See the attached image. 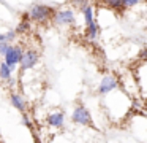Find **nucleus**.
Returning <instances> with one entry per match:
<instances>
[{
    "mask_svg": "<svg viewBox=\"0 0 147 143\" xmlns=\"http://www.w3.org/2000/svg\"><path fill=\"white\" fill-rule=\"evenodd\" d=\"M105 5L112 8V10H123L122 0H105Z\"/></svg>",
    "mask_w": 147,
    "mask_h": 143,
    "instance_id": "ddd939ff",
    "label": "nucleus"
},
{
    "mask_svg": "<svg viewBox=\"0 0 147 143\" xmlns=\"http://www.w3.org/2000/svg\"><path fill=\"white\" fill-rule=\"evenodd\" d=\"M10 46H11L10 41H2V43H0V54L3 56V54L8 51V48H10Z\"/></svg>",
    "mask_w": 147,
    "mask_h": 143,
    "instance_id": "2eb2a0df",
    "label": "nucleus"
},
{
    "mask_svg": "<svg viewBox=\"0 0 147 143\" xmlns=\"http://www.w3.org/2000/svg\"><path fill=\"white\" fill-rule=\"evenodd\" d=\"M141 59H147V48L141 53Z\"/></svg>",
    "mask_w": 147,
    "mask_h": 143,
    "instance_id": "a211bd4d",
    "label": "nucleus"
},
{
    "mask_svg": "<svg viewBox=\"0 0 147 143\" xmlns=\"http://www.w3.org/2000/svg\"><path fill=\"white\" fill-rule=\"evenodd\" d=\"M117 79H115V76H112V75H106V76H103V79L100 81V86H98V92L101 95H105V94H108V92H111V91H114L115 88H117Z\"/></svg>",
    "mask_w": 147,
    "mask_h": 143,
    "instance_id": "423d86ee",
    "label": "nucleus"
},
{
    "mask_svg": "<svg viewBox=\"0 0 147 143\" xmlns=\"http://www.w3.org/2000/svg\"><path fill=\"white\" fill-rule=\"evenodd\" d=\"M22 124H24L26 127H29V129H32V122L29 121V116L26 114V111L22 113Z\"/></svg>",
    "mask_w": 147,
    "mask_h": 143,
    "instance_id": "dca6fc26",
    "label": "nucleus"
},
{
    "mask_svg": "<svg viewBox=\"0 0 147 143\" xmlns=\"http://www.w3.org/2000/svg\"><path fill=\"white\" fill-rule=\"evenodd\" d=\"M46 122H48V126L54 127V129H60L65 122V114L62 113V111H54V113L48 114Z\"/></svg>",
    "mask_w": 147,
    "mask_h": 143,
    "instance_id": "0eeeda50",
    "label": "nucleus"
},
{
    "mask_svg": "<svg viewBox=\"0 0 147 143\" xmlns=\"http://www.w3.org/2000/svg\"><path fill=\"white\" fill-rule=\"evenodd\" d=\"M71 121L74 124H81V126H92V116L87 111L86 107L82 105H78L73 110V114H71Z\"/></svg>",
    "mask_w": 147,
    "mask_h": 143,
    "instance_id": "7ed1b4c3",
    "label": "nucleus"
},
{
    "mask_svg": "<svg viewBox=\"0 0 147 143\" xmlns=\"http://www.w3.org/2000/svg\"><path fill=\"white\" fill-rule=\"evenodd\" d=\"M27 13H29V16H30V21L38 22V24H45L49 19H52V16H54V8L49 6V5L36 3V5L30 6Z\"/></svg>",
    "mask_w": 147,
    "mask_h": 143,
    "instance_id": "f257e3e1",
    "label": "nucleus"
},
{
    "mask_svg": "<svg viewBox=\"0 0 147 143\" xmlns=\"http://www.w3.org/2000/svg\"><path fill=\"white\" fill-rule=\"evenodd\" d=\"M38 60H40V56H38V53H36L35 49H27V51H24L22 59H21V62H19L21 70H22V72H27V70L33 68V67L38 64Z\"/></svg>",
    "mask_w": 147,
    "mask_h": 143,
    "instance_id": "20e7f679",
    "label": "nucleus"
},
{
    "mask_svg": "<svg viewBox=\"0 0 147 143\" xmlns=\"http://www.w3.org/2000/svg\"><path fill=\"white\" fill-rule=\"evenodd\" d=\"M139 3V0H122V5L123 8H130V6H134Z\"/></svg>",
    "mask_w": 147,
    "mask_h": 143,
    "instance_id": "4468645a",
    "label": "nucleus"
},
{
    "mask_svg": "<svg viewBox=\"0 0 147 143\" xmlns=\"http://www.w3.org/2000/svg\"><path fill=\"white\" fill-rule=\"evenodd\" d=\"M52 19L59 25H71L74 22V13L73 10H59V11H54Z\"/></svg>",
    "mask_w": 147,
    "mask_h": 143,
    "instance_id": "39448f33",
    "label": "nucleus"
},
{
    "mask_svg": "<svg viewBox=\"0 0 147 143\" xmlns=\"http://www.w3.org/2000/svg\"><path fill=\"white\" fill-rule=\"evenodd\" d=\"M146 108H147V102H146Z\"/></svg>",
    "mask_w": 147,
    "mask_h": 143,
    "instance_id": "6ab92c4d",
    "label": "nucleus"
},
{
    "mask_svg": "<svg viewBox=\"0 0 147 143\" xmlns=\"http://www.w3.org/2000/svg\"><path fill=\"white\" fill-rule=\"evenodd\" d=\"M30 30V16L29 13H24L22 14V19H21V22L18 24L16 27V35H22V34H27V32Z\"/></svg>",
    "mask_w": 147,
    "mask_h": 143,
    "instance_id": "1a4fd4ad",
    "label": "nucleus"
},
{
    "mask_svg": "<svg viewBox=\"0 0 147 143\" xmlns=\"http://www.w3.org/2000/svg\"><path fill=\"white\" fill-rule=\"evenodd\" d=\"M22 54H24V51H22V48H21L19 44H11V46L8 48V51L3 54L5 62L14 70V67H16L18 64L21 62V59H22Z\"/></svg>",
    "mask_w": 147,
    "mask_h": 143,
    "instance_id": "f03ea898",
    "label": "nucleus"
},
{
    "mask_svg": "<svg viewBox=\"0 0 147 143\" xmlns=\"http://www.w3.org/2000/svg\"><path fill=\"white\" fill-rule=\"evenodd\" d=\"M11 73H13V68L3 60V62L0 64V78L3 79V81H7V79L11 76Z\"/></svg>",
    "mask_w": 147,
    "mask_h": 143,
    "instance_id": "9d476101",
    "label": "nucleus"
},
{
    "mask_svg": "<svg viewBox=\"0 0 147 143\" xmlns=\"http://www.w3.org/2000/svg\"><path fill=\"white\" fill-rule=\"evenodd\" d=\"M14 38H16V32L14 30L3 32V34H0V43H2V41H13Z\"/></svg>",
    "mask_w": 147,
    "mask_h": 143,
    "instance_id": "f8f14e48",
    "label": "nucleus"
},
{
    "mask_svg": "<svg viewBox=\"0 0 147 143\" xmlns=\"http://www.w3.org/2000/svg\"><path fill=\"white\" fill-rule=\"evenodd\" d=\"M10 103L13 105L18 111H21V113L26 111V102H24L22 95L18 94V92H11L10 94Z\"/></svg>",
    "mask_w": 147,
    "mask_h": 143,
    "instance_id": "6e6552de",
    "label": "nucleus"
},
{
    "mask_svg": "<svg viewBox=\"0 0 147 143\" xmlns=\"http://www.w3.org/2000/svg\"><path fill=\"white\" fill-rule=\"evenodd\" d=\"M71 2H73V3H76V5H84V3H87V0H71Z\"/></svg>",
    "mask_w": 147,
    "mask_h": 143,
    "instance_id": "f3484780",
    "label": "nucleus"
},
{
    "mask_svg": "<svg viewBox=\"0 0 147 143\" xmlns=\"http://www.w3.org/2000/svg\"><path fill=\"white\" fill-rule=\"evenodd\" d=\"M86 35H87L89 40H95V38L98 37V25H96V22H92V24L87 25Z\"/></svg>",
    "mask_w": 147,
    "mask_h": 143,
    "instance_id": "9b49d317",
    "label": "nucleus"
}]
</instances>
